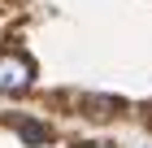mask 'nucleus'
Instances as JSON below:
<instances>
[{"label": "nucleus", "mask_w": 152, "mask_h": 148, "mask_svg": "<svg viewBox=\"0 0 152 148\" xmlns=\"http://www.w3.org/2000/svg\"><path fill=\"white\" fill-rule=\"evenodd\" d=\"M31 79H35V61L22 57V52H4L0 57V91H26L31 87Z\"/></svg>", "instance_id": "obj_1"}, {"label": "nucleus", "mask_w": 152, "mask_h": 148, "mask_svg": "<svg viewBox=\"0 0 152 148\" xmlns=\"http://www.w3.org/2000/svg\"><path fill=\"white\" fill-rule=\"evenodd\" d=\"M13 126H18V135L31 139V144H52V131H48L44 122H35V118H18Z\"/></svg>", "instance_id": "obj_2"}, {"label": "nucleus", "mask_w": 152, "mask_h": 148, "mask_svg": "<svg viewBox=\"0 0 152 148\" xmlns=\"http://www.w3.org/2000/svg\"><path fill=\"white\" fill-rule=\"evenodd\" d=\"M83 148H113V144H83Z\"/></svg>", "instance_id": "obj_3"}]
</instances>
